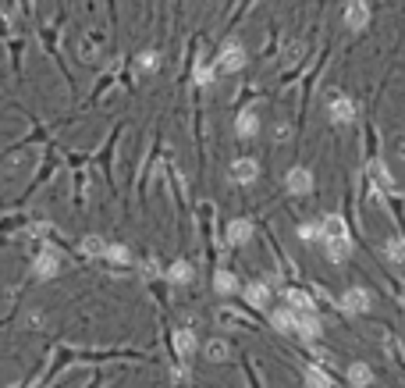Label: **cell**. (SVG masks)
<instances>
[{"label": "cell", "mask_w": 405, "mask_h": 388, "mask_svg": "<svg viewBox=\"0 0 405 388\" xmlns=\"http://www.w3.org/2000/svg\"><path fill=\"white\" fill-rule=\"evenodd\" d=\"M227 175H231V182H239V186H253L260 179V164L253 157H239V160H231Z\"/></svg>", "instance_id": "5"}, {"label": "cell", "mask_w": 405, "mask_h": 388, "mask_svg": "<svg viewBox=\"0 0 405 388\" xmlns=\"http://www.w3.org/2000/svg\"><path fill=\"white\" fill-rule=\"evenodd\" d=\"M384 257H387L391 264H401V260H405V239H401V235H391L387 246H384Z\"/></svg>", "instance_id": "23"}, {"label": "cell", "mask_w": 405, "mask_h": 388, "mask_svg": "<svg viewBox=\"0 0 405 388\" xmlns=\"http://www.w3.org/2000/svg\"><path fill=\"white\" fill-rule=\"evenodd\" d=\"M284 299H288V306H292L296 313H313V299H310L303 289H288Z\"/></svg>", "instance_id": "17"}, {"label": "cell", "mask_w": 405, "mask_h": 388, "mask_svg": "<svg viewBox=\"0 0 405 388\" xmlns=\"http://www.w3.org/2000/svg\"><path fill=\"white\" fill-rule=\"evenodd\" d=\"M270 324H274L277 331H284V335H292V331H296V324H299V313H296L292 306L274 310V313H270Z\"/></svg>", "instance_id": "12"}, {"label": "cell", "mask_w": 405, "mask_h": 388, "mask_svg": "<svg viewBox=\"0 0 405 388\" xmlns=\"http://www.w3.org/2000/svg\"><path fill=\"white\" fill-rule=\"evenodd\" d=\"M306 384H310V388H334V384H331V374H327L324 367H317V363L306 367Z\"/></svg>", "instance_id": "20"}, {"label": "cell", "mask_w": 405, "mask_h": 388, "mask_svg": "<svg viewBox=\"0 0 405 388\" xmlns=\"http://www.w3.org/2000/svg\"><path fill=\"white\" fill-rule=\"evenodd\" d=\"M157 65H160L157 50H142V53H139V68H142L146 75H153V72H157Z\"/></svg>", "instance_id": "26"}, {"label": "cell", "mask_w": 405, "mask_h": 388, "mask_svg": "<svg viewBox=\"0 0 405 388\" xmlns=\"http://www.w3.org/2000/svg\"><path fill=\"white\" fill-rule=\"evenodd\" d=\"M217 72H227V75H235V72H242L246 68V46L242 43H224L220 46V53H217V65H213Z\"/></svg>", "instance_id": "2"}, {"label": "cell", "mask_w": 405, "mask_h": 388, "mask_svg": "<svg viewBox=\"0 0 405 388\" xmlns=\"http://www.w3.org/2000/svg\"><path fill=\"white\" fill-rule=\"evenodd\" d=\"M341 310L345 313H366L370 306H373V296L366 292V289H349V292H341Z\"/></svg>", "instance_id": "6"}, {"label": "cell", "mask_w": 405, "mask_h": 388, "mask_svg": "<svg viewBox=\"0 0 405 388\" xmlns=\"http://www.w3.org/2000/svg\"><path fill=\"white\" fill-rule=\"evenodd\" d=\"M107 264H132V250L121 246V242H107Z\"/></svg>", "instance_id": "21"}, {"label": "cell", "mask_w": 405, "mask_h": 388, "mask_svg": "<svg viewBox=\"0 0 405 388\" xmlns=\"http://www.w3.org/2000/svg\"><path fill=\"white\" fill-rule=\"evenodd\" d=\"M299 239H303V242H310V246H313V242H320V239H324L320 221H317V225H313V221H310V225H299Z\"/></svg>", "instance_id": "25"}, {"label": "cell", "mask_w": 405, "mask_h": 388, "mask_svg": "<svg viewBox=\"0 0 405 388\" xmlns=\"http://www.w3.org/2000/svg\"><path fill=\"white\" fill-rule=\"evenodd\" d=\"M192 274H196V271H192V264H189V260H175V264L167 267V282H175V285H189V282H192Z\"/></svg>", "instance_id": "14"}, {"label": "cell", "mask_w": 405, "mask_h": 388, "mask_svg": "<svg viewBox=\"0 0 405 388\" xmlns=\"http://www.w3.org/2000/svg\"><path fill=\"white\" fill-rule=\"evenodd\" d=\"M284 186H288V193H292V196L313 193V175H310V168H292V172L284 175Z\"/></svg>", "instance_id": "8"}, {"label": "cell", "mask_w": 405, "mask_h": 388, "mask_svg": "<svg viewBox=\"0 0 405 388\" xmlns=\"http://www.w3.org/2000/svg\"><path fill=\"white\" fill-rule=\"evenodd\" d=\"M249 239H253V221H249V217H235V221L227 225V242H231V246H246Z\"/></svg>", "instance_id": "9"}, {"label": "cell", "mask_w": 405, "mask_h": 388, "mask_svg": "<svg viewBox=\"0 0 405 388\" xmlns=\"http://www.w3.org/2000/svg\"><path fill=\"white\" fill-rule=\"evenodd\" d=\"M296 335H303L306 342H313L320 335V321L317 313H299V324H296Z\"/></svg>", "instance_id": "15"}, {"label": "cell", "mask_w": 405, "mask_h": 388, "mask_svg": "<svg viewBox=\"0 0 405 388\" xmlns=\"http://www.w3.org/2000/svg\"><path fill=\"white\" fill-rule=\"evenodd\" d=\"M349 381L356 388H370L373 384V367L370 363H349Z\"/></svg>", "instance_id": "16"}, {"label": "cell", "mask_w": 405, "mask_h": 388, "mask_svg": "<svg viewBox=\"0 0 405 388\" xmlns=\"http://www.w3.org/2000/svg\"><path fill=\"white\" fill-rule=\"evenodd\" d=\"M370 22V8H366V0H345V25H349L352 32L366 29Z\"/></svg>", "instance_id": "7"}, {"label": "cell", "mask_w": 405, "mask_h": 388, "mask_svg": "<svg viewBox=\"0 0 405 388\" xmlns=\"http://www.w3.org/2000/svg\"><path fill=\"white\" fill-rule=\"evenodd\" d=\"M370 179H373L380 189H391V186H394V179H391V172H387L384 160H370Z\"/></svg>", "instance_id": "19"}, {"label": "cell", "mask_w": 405, "mask_h": 388, "mask_svg": "<svg viewBox=\"0 0 405 388\" xmlns=\"http://www.w3.org/2000/svg\"><path fill=\"white\" fill-rule=\"evenodd\" d=\"M196 346H199V339H196L192 328H178V331H175V353H178V356H192Z\"/></svg>", "instance_id": "11"}, {"label": "cell", "mask_w": 405, "mask_h": 388, "mask_svg": "<svg viewBox=\"0 0 405 388\" xmlns=\"http://www.w3.org/2000/svg\"><path fill=\"white\" fill-rule=\"evenodd\" d=\"M213 289L220 292V296H231V292H239V278L231 271H217L213 274Z\"/></svg>", "instance_id": "18"}, {"label": "cell", "mask_w": 405, "mask_h": 388, "mask_svg": "<svg viewBox=\"0 0 405 388\" xmlns=\"http://www.w3.org/2000/svg\"><path fill=\"white\" fill-rule=\"evenodd\" d=\"M246 303H249L253 310H267V303H270V289H267V282H253V285H246Z\"/></svg>", "instance_id": "13"}, {"label": "cell", "mask_w": 405, "mask_h": 388, "mask_svg": "<svg viewBox=\"0 0 405 388\" xmlns=\"http://www.w3.org/2000/svg\"><path fill=\"white\" fill-rule=\"evenodd\" d=\"M82 253L93 257V260H103V257H107V242H103L100 235H86V239H82Z\"/></svg>", "instance_id": "22"}, {"label": "cell", "mask_w": 405, "mask_h": 388, "mask_svg": "<svg viewBox=\"0 0 405 388\" xmlns=\"http://www.w3.org/2000/svg\"><path fill=\"white\" fill-rule=\"evenodd\" d=\"M213 82V68L210 65H199L196 68V86H210Z\"/></svg>", "instance_id": "27"}, {"label": "cell", "mask_w": 405, "mask_h": 388, "mask_svg": "<svg viewBox=\"0 0 405 388\" xmlns=\"http://www.w3.org/2000/svg\"><path fill=\"white\" fill-rule=\"evenodd\" d=\"M356 115H359V107H356L352 96H341V93L331 96V103H327V118H331L334 125H352Z\"/></svg>", "instance_id": "3"}, {"label": "cell", "mask_w": 405, "mask_h": 388, "mask_svg": "<svg viewBox=\"0 0 405 388\" xmlns=\"http://www.w3.org/2000/svg\"><path fill=\"white\" fill-rule=\"evenodd\" d=\"M320 232H324V250L334 264L349 260L352 257V239H349V225H345L341 214H327L320 221Z\"/></svg>", "instance_id": "1"}, {"label": "cell", "mask_w": 405, "mask_h": 388, "mask_svg": "<svg viewBox=\"0 0 405 388\" xmlns=\"http://www.w3.org/2000/svg\"><path fill=\"white\" fill-rule=\"evenodd\" d=\"M227 342H220V339H213V342H206V360H213V363H220V360H227Z\"/></svg>", "instance_id": "24"}, {"label": "cell", "mask_w": 405, "mask_h": 388, "mask_svg": "<svg viewBox=\"0 0 405 388\" xmlns=\"http://www.w3.org/2000/svg\"><path fill=\"white\" fill-rule=\"evenodd\" d=\"M256 132H260V115L249 107V110H242V115L235 118V136L239 139H253Z\"/></svg>", "instance_id": "10"}, {"label": "cell", "mask_w": 405, "mask_h": 388, "mask_svg": "<svg viewBox=\"0 0 405 388\" xmlns=\"http://www.w3.org/2000/svg\"><path fill=\"white\" fill-rule=\"evenodd\" d=\"M61 264H65V260H61V250L46 246V250L32 260V271H36V278L46 282V278H57V274H61Z\"/></svg>", "instance_id": "4"}]
</instances>
